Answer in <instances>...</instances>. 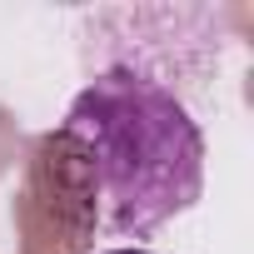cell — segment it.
<instances>
[{"label":"cell","instance_id":"cell-1","mask_svg":"<svg viewBox=\"0 0 254 254\" xmlns=\"http://www.w3.org/2000/svg\"><path fill=\"white\" fill-rule=\"evenodd\" d=\"M60 140L80 150L100 194V229L145 239L204 194V135L185 100L135 70L95 75L60 125Z\"/></svg>","mask_w":254,"mask_h":254},{"label":"cell","instance_id":"cell-2","mask_svg":"<svg viewBox=\"0 0 254 254\" xmlns=\"http://www.w3.org/2000/svg\"><path fill=\"white\" fill-rule=\"evenodd\" d=\"M110 254H150V249H110Z\"/></svg>","mask_w":254,"mask_h":254}]
</instances>
